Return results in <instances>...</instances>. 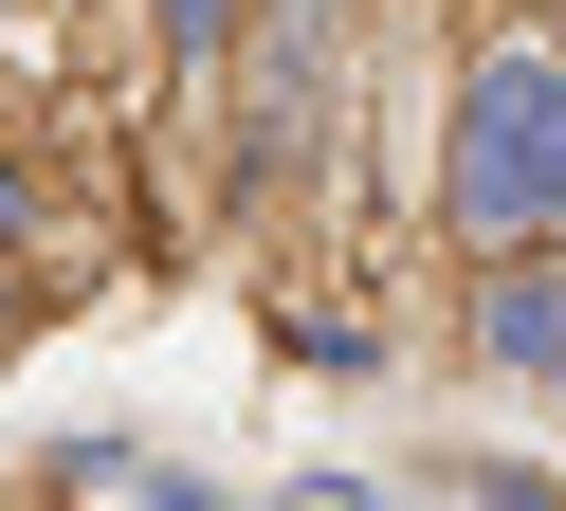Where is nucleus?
<instances>
[{
  "label": "nucleus",
  "instance_id": "2",
  "mask_svg": "<svg viewBox=\"0 0 566 511\" xmlns=\"http://www.w3.org/2000/svg\"><path fill=\"white\" fill-rule=\"evenodd\" d=\"M493 365H566V274H512V292H493Z\"/></svg>",
  "mask_w": 566,
  "mask_h": 511
},
{
  "label": "nucleus",
  "instance_id": "3",
  "mask_svg": "<svg viewBox=\"0 0 566 511\" xmlns=\"http://www.w3.org/2000/svg\"><path fill=\"white\" fill-rule=\"evenodd\" d=\"M165 19H184V55H220V0H165Z\"/></svg>",
  "mask_w": 566,
  "mask_h": 511
},
{
  "label": "nucleus",
  "instance_id": "1",
  "mask_svg": "<svg viewBox=\"0 0 566 511\" xmlns=\"http://www.w3.org/2000/svg\"><path fill=\"white\" fill-rule=\"evenodd\" d=\"M457 219H475V238L566 219V73H548V55H493V73H475V128H457Z\"/></svg>",
  "mask_w": 566,
  "mask_h": 511
}]
</instances>
